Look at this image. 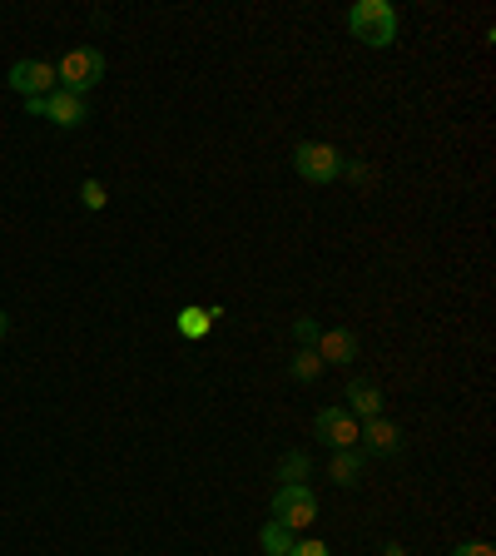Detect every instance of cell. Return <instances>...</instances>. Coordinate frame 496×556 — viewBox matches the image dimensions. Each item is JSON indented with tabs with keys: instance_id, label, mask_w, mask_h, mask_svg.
Masks as SVG:
<instances>
[{
	"instance_id": "obj_1",
	"label": "cell",
	"mask_w": 496,
	"mask_h": 556,
	"mask_svg": "<svg viewBox=\"0 0 496 556\" xmlns=\"http://www.w3.org/2000/svg\"><path fill=\"white\" fill-rule=\"evenodd\" d=\"M348 25H353V35L372 45V50H382V45H392L397 40V10L387 5V0H358L353 10H348Z\"/></svg>"
},
{
	"instance_id": "obj_2",
	"label": "cell",
	"mask_w": 496,
	"mask_h": 556,
	"mask_svg": "<svg viewBox=\"0 0 496 556\" xmlns=\"http://www.w3.org/2000/svg\"><path fill=\"white\" fill-rule=\"evenodd\" d=\"M55 80H60V90H70V95H90L100 80H105V55L95 50V45H85V50H70L60 65H55Z\"/></svg>"
},
{
	"instance_id": "obj_3",
	"label": "cell",
	"mask_w": 496,
	"mask_h": 556,
	"mask_svg": "<svg viewBox=\"0 0 496 556\" xmlns=\"http://www.w3.org/2000/svg\"><path fill=\"white\" fill-rule=\"evenodd\" d=\"M293 169H298L308 184H333V179L343 174V154H338L333 144H323V139H303V144L293 149Z\"/></svg>"
},
{
	"instance_id": "obj_4",
	"label": "cell",
	"mask_w": 496,
	"mask_h": 556,
	"mask_svg": "<svg viewBox=\"0 0 496 556\" xmlns=\"http://www.w3.org/2000/svg\"><path fill=\"white\" fill-rule=\"evenodd\" d=\"M273 522H283L288 532H303V527H313L318 522V497H313V487H278L273 492Z\"/></svg>"
},
{
	"instance_id": "obj_5",
	"label": "cell",
	"mask_w": 496,
	"mask_h": 556,
	"mask_svg": "<svg viewBox=\"0 0 496 556\" xmlns=\"http://www.w3.org/2000/svg\"><path fill=\"white\" fill-rule=\"evenodd\" d=\"M10 90L15 95H55L60 90V80H55V65L50 60H15L10 65Z\"/></svg>"
},
{
	"instance_id": "obj_6",
	"label": "cell",
	"mask_w": 496,
	"mask_h": 556,
	"mask_svg": "<svg viewBox=\"0 0 496 556\" xmlns=\"http://www.w3.org/2000/svg\"><path fill=\"white\" fill-rule=\"evenodd\" d=\"M313 432L333 447V452H343V447H358V417L348 413V408H323V413L313 417Z\"/></svg>"
},
{
	"instance_id": "obj_7",
	"label": "cell",
	"mask_w": 496,
	"mask_h": 556,
	"mask_svg": "<svg viewBox=\"0 0 496 556\" xmlns=\"http://www.w3.org/2000/svg\"><path fill=\"white\" fill-rule=\"evenodd\" d=\"M45 120H55L60 130H80L90 120V105L70 90H55V95H45Z\"/></svg>"
},
{
	"instance_id": "obj_8",
	"label": "cell",
	"mask_w": 496,
	"mask_h": 556,
	"mask_svg": "<svg viewBox=\"0 0 496 556\" xmlns=\"http://www.w3.org/2000/svg\"><path fill=\"white\" fill-rule=\"evenodd\" d=\"M313 353L323 358V368H328V363H353V358H358V338H353L348 328H323V338H318Z\"/></svg>"
},
{
	"instance_id": "obj_9",
	"label": "cell",
	"mask_w": 496,
	"mask_h": 556,
	"mask_svg": "<svg viewBox=\"0 0 496 556\" xmlns=\"http://www.w3.org/2000/svg\"><path fill=\"white\" fill-rule=\"evenodd\" d=\"M358 442H368V452L387 457V452L402 447V432H397L387 417H368V422H358Z\"/></svg>"
},
{
	"instance_id": "obj_10",
	"label": "cell",
	"mask_w": 496,
	"mask_h": 556,
	"mask_svg": "<svg viewBox=\"0 0 496 556\" xmlns=\"http://www.w3.org/2000/svg\"><path fill=\"white\" fill-rule=\"evenodd\" d=\"M348 413L353 417H382V393H377V383L368 378H358V383H348Z\"/></svg>"
},
{
	"instance_id": "obj_11",
	"label": "cell",
	"mask_w": 496,
	"mask_h": 556,
	"mask_svg": "<svg viewBox=\"0 0 496 556\" xmlns=\"http://www.w3.org/2000/svg\"><path fill=\"white\" fill-rule=\"evenodd\" d=\"M328 477H333L338 487H358V482H363V452H358V447H343V452H333V462H328Z\"/></svg>"
},
{
	"instance_id": "obj_12",
	"label": "cell",
	"mask_w": 496,
	"mask_h": 556,
	"mask_svg": "<svg viewBox=\"0 0 496 556\" xmlns=\"http://www.w3.org/2000/svg\"><path fill=\"white\" fill-rule=\"evenodd\" d=\"M293 542H298V532H288L283 522H263V532H258L263 556H288V552H293Z\"/></svg>"
},
{
	"instance_id": "obj_13",
	"label": "cell",
	"mask_w": 496,
	"mask_h": 556,
	"mask_svg": "<svg viewBox=\"0 0 496 556\" xmlns=\"http://www.w3.org/2000/svg\"><path fill=\"white\" fill-rule=\"evenodd\" d=\"M308 472H313L308 452H288V457L278 462V477H283L288 487H308Z\"/></svg>"
},
{
	"instance_id": "obj_14",
	"label": "cell",
	"mask_w": 496,
	"mask_h": 556,
	"mask_svg": "<svg viewBox=\"0 0 496 556\" xmlns=\"http://www.w3.org/2000/svg\"><path fill=\"white\" fill-rule=\"evenodd\" d=\"M209 328H214L209 308H179V333H184V338H204Z\"/></svg>"
},
{
	"instance_id": "obj_15",
	"label": "cell",
	"mask_w": 496,
	"mask_h": 556,
	"mask_svg": "<svg viewBox=\"0 0 496 556\" xmlns=\"http://www.w3.org/2000/svg\"><path fill=\"white\" fill-rule=\"evenodd\" d=\"M318 373H323V358H318L313 348H298V358H293V378H298V383H313Z\"/></svg>"
},
{
	"instance_id": "obj_16",
	"label": "cell",
	"mask_w": 496,
	"mask_h": 556,
	"mask_svg": "<svg viewBox=\"0 0 496 556\" xmlns=\"http://www.w3.org/2000/svg\"><path fill=\"white\" fill-rule=\"evenodd\" d=\"M80 204H85L90 214H100V209L110 204V189H105L100 179H85V184H80Z\"/></svg>"
},
{
	"instance_id": "obj_17",
	"label": "cell",
	"mask_w": 496,
	"mask_h": 556,
	"mask_svg": "<svg viewBox=\"0 0 496 556\" xmlns=\"http://www.w3.org/2000/svg\"><path fill=\"white\" fill-rule=\"evenodd\" d=\"M293 338H298L303 348H318V338H323V328H318V318H298V323H293Z\"/></svg>"
},
{
	"instance_id": "obj_18",
	"label": "cell",
	"mask_w": 496,
	"mask_h": 556,
	"mask_svg": "<svg viewBox=\"0 0 496 556\" xmlns=\"http://www.w3.org/2000/svg\"><path fill=\"white\" fill-rule=\"evenodd\" d=\"M288 556H333V552H328L323 542H293V552Z\"/></svg>"
},
{
	"instance_id": "obj_19",
	"label": "cell",
	"mask_w": 496,
	"mask_h": 556,
	"mask_svg": "<svg viewBox=\"0 0 496 556\" xmlns=\"http://www.w3.org/2000/svg\"><path fill=\"white\" fill-rule=\"evenodd\" d=\"M452 556H496V552L487 547V542H462V547H457Z\"/></svg>"
},
{
	"instance_id": "obj_20",
	"label": "cell",
	"mask_w": 496,
	"mask_h": 556,
	"mask_svg": "<svg viewBox=\"0 0 496 556\" xmlns=\"http://www.w3.org/2000/svg\"><path fill=\"white\" fill-rule=\"evenodd\" d=\"M25 110H30V115H40V120H45V95H30V100H25Z\"/></svg>"
},
{
	"instance_id": "obj_21",
	"label": "cell",
	"mask_w": 496,
	"mask_h": 556,
	"mask_svg": "<svg viewBox=\"0 0 496 556\" xmlns=\"http://www.w3.org/2000/svg\"><path fill=\"white\" fill-rule=\"evenodd\" d=\"M382 556H407V552H402V547H397V542H387V552H382Z\"/></svg>"
},
{
	"instance_id": "obj_22",
	"label": "cell",
	"mask_w": 496,
	"mask_h": 556,
	"mask_svg": "<svg viewBox=\"0 0 496 556\" xmlns=\"http://www.w3.org/2000/svg\"><path fill=\"white\" fill-rule=\"evenodd\" d=\"M5 333H10V318H5V308H0V338H5Z\"/></svg>"
}]
</instances>
